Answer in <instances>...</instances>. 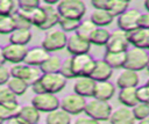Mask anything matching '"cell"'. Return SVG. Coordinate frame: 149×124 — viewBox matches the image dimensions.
Here are the masks:
<instances>
[{
    "label": "cell",
    "instance_id": "ac0fdd59",
    "mask_svg": "<svg viewBox=\"0 0 149 124\" xmlns=\"http://www.w3.org/2000/svg\"><path fill=\"white\" fill-rule=\"evenodd\" d=\"M127 37L129 44L134 48H140L144 50L149 49V30L137 28L130 32H127Z\"/></svg>",
    "mask_w": 149,
    "mask_h": 124
},
{
    "label": "cell",
    "instance_id": "f1b7e54d",
    "mask_svg": "<svg viewBox=\"0 0 149 124\" xmlns=\"http://www.w3.org/2000/svg\"><path fill=\"white\" fill-rule=\"evenodd\" d=\"M104 60L113 68H121L125 67L126 63V52H105Z\"/></svg>",
    "mask_w": 149,
    "mask_h": 124
},
{
    "label": "cell",
    "instance_id": "7a4b0ae2",
    "mask_svg": "<svg viewBox=\"0 0 149 124\" xmlns=\"http://www.w3.org/2000/svg\"><path fill=\"white\" fill-rule=\"evenodd\" d=\"M86 116L95 119V121H109V117L113 112L112 105L107 101H100L97 99H92L87 101L85 111Z\"/></svg>",
    "mask_w": 149,
    "mask_h": 124
},
{
    "label": "cell",
    "instance_id": "74e56055",
    "mask_svg": "<svg viewBox=\"0 0 149 124\" xmlns=\"http://www.w3.org/2000/svg\"><path fill=\"white\" fill-rule=\"evenodd\" d=\"M16 100V95L9 89V87L7 85L0 86V105L15 101Z\"/></svg>",
    "mask_w": 149,
    "mask_h": 124
},
{
    "label": "cell",
    "instance_id": "4316f807",
    "mask_svg": "<svg viewBox=\"0 0 149 124\" xmlns=\"http://www.w3.org/2000/svg\"><path fill=\"white\" fill-rule=\"evenodd\" d=\"M45 124H71V115L58 108L57 110L47 114Z\"/></svg>",
    "mask_w": 149,
    "mask_h": 124
},
{
    "label": "cell",
    "instance_id": "d590c367",
    "mask_svg": "<svg viewBox=\"0 0 149 124\" xmlns=\"http://www.w3.org/2000/svg\"><path fill=\"white\" fill-rule=\"evenodd\" d=\"M80 22H81V21H78V20L61 17L58 24L61 25V28H62V30H63L64 32H69V31H74V32H76V30L78 29Z\"/></svg>",
    "mask_w": 149,
    "mask_h": 124
},
{
    "label": "cell",
    "instance_id": "836d02e7",
    "mask_svg": "<svg viewBox=\"0 0 149 124\" xmlns=\"http://www.w3.org/2000/svg\"><path fill=\"white\" fill-rule=\"evenodd\" d=\"M7 86L9 87V89H10L16 96L23 95V94L27 92V89H28V85H27L23 80L17 79V78H14V76H12V78L8 80Z\"/></svg>",
    "mask_w": 149,
    "mask_h": 124
},
{
    "label": "cell",
    "instance_id": "11a10c76",
    "mask_svg": "<svg viewBox=\"0 0 149 124\" xmlns=\"http://www.w3.org/2000/svg\"><path fill=\"white\" fill-rule=\"evenodd\" d=\"M3 122H5V121H2V119L0 118V124H3Z\"/></svg>",
    "mask_w": 149,
    "mask_h": 124
},
{
    "label": "cell",
    "instance_id": "c3c4849f",
    "mask_svg": "<svg viewBox=\"0 0 149 124\" xmlns=\"http://www.w3.org/2000/svg\"><path fill=\"white\" fill-rule=\"evenodd\" d=\"M31 90H33V93H35V95L45 93V92H44V88H43V86H42V83H41L40 80H38L36 83H34V85L31 86Z\"/></svg>",
    "mask_w": 149,
    "mask_h": 124
},
{
    "label": "cell",
    "instance_id": "f6af8a7d",
    "mask_svg": "<svg viewBox=\"0 0 149 124\" xmlns=\"http://www.w3.org/2000/svg\"><path fill=\"white\" fill-rule=\"evenodd\" d=\"M139 28L149 30V13H141L139 19Z\"/></svg>",
    "mask_w": 149,
    "mask_h": 124
},
{
    "label": "cell",
    "instance_id": "9c48e42d",
    "mask_svg": "<svg viewBox=\"0 0 149 124\" xmlns=\"http://www.w3.org/2000/svg\"><path fill=\"white\" fill-rule=\"evenodd\" d=\"M129 41L127 32L121 29H116L111 32L109 39L106 44V51L108 52H127L129 50Z\"/></svg>",
    "mask_w": 149,
    "mask_h": 124
},
{
    "label": "cell",
    "instance_id": "484cf974",
    "mask_svg": "<svg viewBox=\"0 0 149 124\" xmlns=\"http://www.w3.org/2000/svg\"><path fill=\"white\" fill-rule=\"evenodd\" d=\"M20 109H21V105L19 104V102L16 100L5 103V104H1L0 105V118L6 122L12 118H15V117H17Z\"/></svg>",
    "mask_w": 149,
    "mask_h": 124
},
{
    "label": "cell",
    "instance_id": "f907efd6",
    "mask_svg": "<svg viewBox=\"0 0 149 124\" xmlns=\"http://www.w3.org/2000/svg\"><path fill=\"white\" fill-rule=\"evenodd\" d=\"M5 63H6V59L3 56V51H2V48H0V67L5 66Z\"/></svg>",
    "mask_w": 149,
    "mask_h": 124
},
{
    "label": "cell",
    "instance_id": "e0dca14e",
    "mask_svg": "<svg viewBox=\"0 0 149 124\" xmlns=\"http://www.w3.org/2000/svg\"><path fill=\"white\" fill-rule=\"evenodd\" d=\"M139 82H140V78L137 72L123 68V71H121L120 74L118 75L115 83L120 89H123V88L139 87Z\"/></svg>",
    "mask_w": 149,
    "mask_h": 124
},
{
    "label": "cell",
    "instance_id": "db71d44e",
    "mask_svg": "<svg viewBox=\"0 0 149 124\" xmlns=\"http://www.w3.org/2000/svg\"><path fill=\"white\" fill-rule=\"evenodd\" d=\"M147 71H148V73H149V63H148V65H147V68H146Z\"/></svg>",
    "mask_w": 149,
    "mask_h": 124
},
{
    "label": "cell",
    "instance_id": "5b68a950",
    "mask_svg": "<svg viewBox=\"0 0 149 124\" xmlns=\"http://www.w3.org/2000/svg\"><path fill=\"white\" fill-rule=\"evenodd\" d=\"M71 66H72V72L76 78L91 76L95 67V59H93L92 56H90L88 53L72 56Z\"/></svg>",
    "mask_w": 149,
    "mask_h": 124
},
{
    "label": "cell",
    "instance_id": "8fae6325",
    "mask_svg": "<svg viewBox=\"0 0 149 124\" xmlns=\"http://www.w3.org/2000/svg\"><path fill=\"white\" fill-rule=\"evenodd\" d=\"M141 12L135 8L127 9L123 14L118 17V28L125 32H130L139 28V19Z\"/></svg>",
    "mask_w": 149,
    "mask_h": 124
},
{
    "label": "cell",
    "instance_id": "d6986e66",
    "mask_svg": "<svg viewBox=\"0 0 149 124\" xmlns=\"http://www.w3.org/2000/svg\"><path fill=\"white\" fill-rule=\"evenodd\" d=\"M112 75H113V68L104 59H97L95 67L90 78H92L95 82H100V81H108Z\"/></svg>",
    "mask_w": 149,
    "mask_h": 124
},
{
    "label": "cell",
    "instance_id": "7c38bea8",
    "mask_svg": "<svg viewBox=\"0 0 149 124\" xmlns=\"http://www.w3.org/2000/svg\"><path fill=\"white\" fill-rule=\"evenodd\" d=\"M91 42L80 37L79 35H77L76 32L70 35L68 38V44H66V50L72 54V56H77V54H85L88 53L90 49H91Z\"/></svg>",
    "mask_w": 149,
    "mask_h": 124
},
{
    "label": "cell",
    "instance_id": "2e32d148",
    "mask_svg": "<svg viewBox=\"0 0 149 124\" xmlns=\"http://www.w3.org/2000/svg\"><path fill=\"white\" fill-rule=\"evenodd\" d=\"M135 121L132 108L125 105L114 109L109 117L111 124H135Z\"/></svg>",
    "mask_w": 149,
    "mask_h": 124
},
{
    "label": "cell",
    "instance_id": "9a60e30c",
    "mask_svg": "<svg viewBox=\"0 0 149 124\" xmlns=\"http://www.w3.org/2000/svg\"><path fill=\"white\" fill-rule=\"evenodd\" d=\"M49 58H50L49 52L47 50H44L42 46H40V48H31V49H28V52L26 54L23 64L29 65V66H35V67L38 66L40 67Z\"/></svg>",
    "mask_w": 149,
    "mask_h": 124
},
{
    "label": "cell",
    "instance_id": "6da1fadb",
    "mask_svg": "<svg viewBox=\"0 0 149 124\" xmlns=\"http://www.w3.org/2000/svg\"><path fill=\"white\" fill-rule=\"evenodd\" d=\"M61 17L81 21L86 13V5L81 0H62L56 6Z\"/></svg>",
    "mask_w": 149,
    "mask_h": 124
},
{
    "label": "cell",
    "instance_id": "f35d334b",
    "mask_svg": "<svg viewBox=\"0 0 149 124\" xmlns=\"http://www.w3.org/2000/svg\"><path fill=\"white\" fill-rule=\"evenodd\" d=\"M15 2L13 0H0V16L13 15L15 12Z\"/></svg>",
    "mask_w": 149,
    "mask_h": 124
},
{
    "label": "cell",
    "instance_id": "7dc6e473",
    "mask_svg": "<svg viewBox=\"0 0 149 124\" xmlns=\"http://www.w3.org/2000/svg\"><path fill=\"white\" fill-rule=\"evenodd\" d=\"M108 1L109 0H92L91 1V5L93 6L94 9H104V10H107Z\"/></svg>",
    "mask_w": 149,
    "mask_h": 124
},
{
    "label": "cell",
    "instance_id": "d4e9b609",
    "mask_svg": "<svg viewBox=\"0 0 149 124\" xmlns=\"http://www.w3.org/2000/svg\"><path fill=\"white\" fill-rule=\"evenodd\" d=\"M90 20L98 27V28H104L108 24H111L114 20V16L108 12L104 9H94L91 14Z\"/></svg>",
    "mask_w": 149,
    "mask_h": 124
},
{
    "label": "cell",
    "instance_id": "1f68e13d",
    "mask_svg": "<svg viewBox=\"0 0 149 124\" xmlns=\"http://www.w3.org/2000/svg\"><path fill=\"white\" fill-rule=\"evenodd\" d=\"M129 2L125 0H109L108 1V7L107 10L115 17H119L121 14H123L128 8Z\"/></svg>",
    "mask_w": 149,
    "mask_h": 124
},
{
    "label": "cell",
    "instance_id": "3957f363",
    "mask_svg": "<svg viewBox=\"0 0 149 124\" xmlns=\"http://www.w3.org/2000/svg\"><path fill=\"white\" fill-rule=\"evenodd\" d=\"M148 63H149V53H147L144 49L133 46L126 52V63L123 68L139 72L147 68Z\"/></svg>",
    "mask_w": 149,
    "mask_h": 124
},
{
    "label": "cell",
    "instance_id": "ba28073f",
    "mask_svg": "<svg viewBox=\"0 0 149 124\" xmlns=\"http://www.w3.org/2000/svg\"><path fill=\"white\" fill-rule=\"evenodd\" d=\"M86 103H87V101L85 100V97L79 96L73 93V94H69V95L64 96L61 100L59 108L70 115H79L85 111Z\"/></svg>",
    "mask_w": 149,
    "mask_h": 124
},
{
    "label": "cell",
    "instance_id": "7bdbcfd3",
    "mask_svg": "<svg viewBox=\"0 0 149 124\" xmlns=\"http://www.w3.org/2000/svg\"><path fill=\"white\" fill-rule=\"evenodd\" d=\"M13 19H14V22H15V28L16 29H30L31 24L22 16L20 15L19 13H14L13 14Z\"/></svg>",
    "mask_w": 149,
    "mask_h": 124
},
{
    "label": "cell",
    "instance_id": "ffe728a7",
    "mask_svg": "<svg viewBox=\"0 0 149 124\" xmlns=\"http://www.w3.org/2000/svg\"><path fill=\"white\" fill-rule=\"evenodd\" d=\"M115 94V86L109 81H100L95 83L93 99L100 101H109Z\"/></svg>",
    "mask_w": 149,
    "mask_h": 124
},
{
    "label": "cell",
    "instance_id": "e575fe53",
    "mask_svg": "<svg viewBox=\"0 0 149 124\" xmlns=\"http://www.w3.org/2000/svg\"><path fill=\"white\" fill-rule=\"evenodd\" d=\"M15 22L13 15H5L0 16V34L2 35H10L15 30Z\"/></svg>",
    "mask_w": 149,
    "mask_h": 124
},
{
    "label": "cell",
    "instance_id": "4dcf8cb0",
    "mask_svg": "<svg viewBox=\"0 0 149 124\" xmlns=\"http://www.w3.org/2000/svg\"><path fill=\"white\" fill-rule=\"evenodd\" d=\"M109 36H111V32L106 28H97L93 31V34L91 35L90 42H91V44H94V45H105L106 46V44L109 39Z\"/></svg>",
    "mask_w": 149,
    "mask_h": 124
},
{
    "label": "cell",
    "instance_id": "816d5d0a",
    "mask_svg": "<svg viewBox=\"0 0 149 124\" xmlns=\"http://www.w3.org/2000/svg\"><path fill=\"white\" fill-rule=\"evenodd\" d=\"M137 124H149V116H148L147 118L142 119V121H139V123H137Z\"/></svg>",
    "mask_w": 149,
    "mask_h": 124
},
{
    "label": "cell",
    "instance_id": "cb8c5ba5",
    "mask_svg": "<svg viewBox=\"0 0 149 124\" xmlns=\"http://www.w3.org/2000/svg\"><path fill=\"white\" fill-rule=\"evenodd\" d=\"M136 88H137V87L120 89V92H119V94H118V100H119V102H120L122 105L128 107V108L135 107V105L139 103Z\"/></svg>",
    "mask_w": 149,
    "mask_h": 124
},
{
    "label": "cell",
    "instance_id": "7402d4cb",
    "mask_svg": "<svg viewBox=\"0 0 149 124\" xmlns=\"http://www.w3.org/2000/svg\"><path fill=\"white\" fill-rule=\"evenodd\" d=\"M41 7L43 8L44 14H45V21H44L43 25L40 29L41 30H49V29L54 28L56 24H58L61 16H59V14L57 12V8L55 6L48 5L45 2L43 5H41Z\"/></svg>",
    "mask_w": 149,
    "mask_h": 124
},
{
    "label": "cell",
    "instance_id": "bcb514c9",
    "mask_svg": "<svg viewBox=\"0 0 149 124\" xmlns=\"http://www.w3.org/2000/svg\"><path fill=\"white\" fill-rule=\"evenodd\" d=\"M73 124H100V122L95 121L88 116H80L74 121Z\"/></svg>",
    "mask_w": 149,
    "mask_h": 124
},
{
    "label": "cell",
    "instance_id": "8992f818",
    "mask_svg": "<svg viewBox=\"0 0 149 124\" xmlns=\"http://www.w3.org/2000/svg\"><path fill=\"white\" fill-rule=\"evenodd\" d=\"M68 38L69 36L63 30H50L42 39V48L48 52L59 51L66 48Z\"/></svg>",
    "mask_w": 149,
    "mask_h": 124
},
{
    "label": "cell",
    "instance_id": "603a6c76",
    "mask_svg": "<svg viewBox=\"0 0 149 124\" xmlns=\"http://www.w3.org/2000/svg\"><path fill=\"white\" fill-rule=\"evenodd\" d=\"M17 118L23 124H38L40 121V111L33 105H22Z\"/></svg>",
    "mask_w": 149,
    "mask_h": 124
},
{
    "label": "cell",
    "instance_id": "d6a6232c",
    "mask_svg": "<svg viewBox=\"0 0 149 124\" xmlns=\"http://www.w3.org/2000/svg\"><path fill=\"white\" fill-rule=\"evenodd\" d=\"M97 28H98V27H97L91 20H84V21L80 22L78 29L76 30V34L79 35L80 37H83V38L90 41L91 35L93 34V31H94Z\"/></svg>",
    "mask_w": 149,
    "mask_h": 124
},
{
    "label": "cell",
    "instance_id": "52a82bcc",
    "mask_svg": "<svg viewBox=\"0 0 149 124\" xmlns=\"http://www.w3.org/2000/svg\"><path fill=\"white\" fill-rule=\"evenodd\" d=\"M31 104L40 111V112H51L54 110H57L61 107V101L56 96V94L50 93H43L34 95L31 99Z\"/></svg>",
    "mask_w": 149,
    "mask_h": 124
},
{
    "label": "cell",
    "instance_id": "4fadbf2b",
    "mask_svg": "<svg viewBox=\"0 0 149 124\" xmlns=\"http://www.w3.org/2000/svg\"><path fill=\"white\" fill-rule=\"evenodd\" d=\"M2 51H3V56H5L6 61H9V63L17 65V64L24 61L28 49H27V46H23V45L8 43L7 45L2 46Z\"/></svg>",
    "mask_w": 149,
    "mask_h": 124
},
{
    "label": "cell",
    "instance_id": "ee69618b",
    "mask_svg": "<svg viewBox=\"0 0 149 124\" xmlns=\"http://www.w3.org/2000/svg\"><path fill=\"white\" fill-rule=\"evenodd\" d=\"M10 78H12L10 70H8L6 66H1L0 67V86L7 85V82Z\"/></svg>",
    "mask_w": 149,
    "mask_h": 124
},
{
    "label": "cell",
    "instance_id": "277c9868",
    "mask_svg": "<svg viewBox=\"0 0 149 124\" xmlns=\"http://www.w3.org/2000/svg\"><path fill=\"white\" fill-rule=\"evenodd\" d=\"M10 74L14 78L21 79L23 80L28 86H33L34 83H36L43 75L42 71L40 70V67H35V66H29L26 64H17L14 65L10 68Z\"/></svg>",
    "mask_w": 149,
    "mask_h": 124
},
{
    "label": "cell",
    "instance_id": "30bf717a",
    "mask_svg": "<svg viewBox=\"0 0 149 124\" xmlns=\"http://www.w3.org/2000/svg\"><path fill=\"white\" fill-rule=\"evenodd\" d=\"M66 78L63 76L61 73H47L43 74L40 79L44 92L50 94H56L63 90V88L66 86Z\"/></svg>",
    "mask_w": 149,
    "mask_h": 124
},
{
    "label": "cell",
    "instance_id": "5bb4252c",
    "mask_svg": "<svg viewBox=\"0 0 149 124\" xmlns=\"http://www.w3.org/2000/svg\"><path fill=\"white\" fill-rule=\"evenodd\" d=\"M95 81L90 76H79L73 83V93L83 97H93Z\"/></svg>",
    "mask_w": 149,
    "mask_h": 124
},
{
    "label": "cell",
    "instance_id": "9f6ffc18",
    "mask_svg": "<svg viewBox=\"0 0 149 124\" xmlns=\"http://www.w3.org/2000/svg\"><path fill=\"white\" fill-rule=\"evenodd\" d=\"M146 85H148V86H149V79L147 80V82H146Z\"/></svg>",
    "mask_w": 149,
    "mask_h": 124
},
{
    "label": "cell",
    "instance_id": "44dd1931",
    "mask_svg": "<svg viewBox=\"0 0 149 124\" xmlns=\"http://www.w3.org/2000/svg\"><path fill=\"white\" fill-rule=\"evenodd\" d=\"M16 13H19L20 15H22L31 25H35L37 27L38 29L43 25L44 21H45V14H44V10L42 7H38V8H35L30 12H26V10H22V9H17Z\"/></svg>",
    "mask_w": 149,
    "mask_h": 124
},
{
    "label": "cell",
    "instance_id": "f546056e",
    "mask_svg": "<svg viewBox=\"0 0 149 124\" xmlns=\"http://www.w3.org/2000/svg\"><path fill=\"white\" fill-rule=\"evenodd\" d=\"M62 60L57 56H50V58L40 66V70L42 71L43 74L47 73H59L61 67H62Z\"/></svg>",
    "mask_w": 149,
    "mask_h": 124
},
{
    "label": "cell",
    "instance_id": "8d00e7d4",
    "mask_svg": "<svg viewBox=\"0 0 149 124\" xmlns=\"http://www.w3.org/2000/svg\"><path fill=\"white\" fill-rule=\"evenodd\" d=\"M132 110H133V114L136 121H142L149 116V104L139 102L135 107L132 108Z\"/></svg>",
    "mask_w": 149,
    "mask_h": 124
},
{
    "label": "cell",
    "instance_id": "681fc988",
    "mask_svg": "<svg viewBox=\"0 0 149 124\" xmlns=\"http://www.w3.org/2000/svg\"><path fill=\"white\" fill-rule=\"evenodd\" d=\"M6 124H23L17 117H15V118H12V119H9V121H7L6 122Z\"/></svg>",
    "mask_w": 149,
    "mask_h": 124
},
{
    "label": "cell",
    "instance_id": "60d3db41",
    "mask_svg": "<svg viewBox=\"0 0 149 124\" xmlns=\"http://www.w3.org/2000/svg\"><path fill=\"white\" fill-rule=\"evenodd\" d=\"M136 93H137V100L141 103H146L149 104V86L148 85H142L139 86L136 88Z\"/></svg>",
    "mask_w": 149,
    "mask_h": 124
},
{
    "label": "cell",
    "instance_id": "b9f144b4",
    "mask_svg": "<svg viewBox=\"0 0 149 124\" xmlns=\"http://www.w3.org/2000/svg\"><path fill=\"white\" fill-rule=\"evenodd\" d=\"M59 73H61L63 76H65L66 79H72V78H76V76H74V74H73V72H72V66H71V57H70V58H68V59H65V60H63V63H62V67H61Z\"/></svg>",
    "mask_w": 149,
    "mask_h": 124
},
{
    "label": "cell",
    "instance_id": "ab89813d",
    "mask_svg": "<svg viewBox=\"0 0 149 124\" xmlns=\"http://www.w3.org/2000/svg\"><path fill=\"white\" fill-rule=\"evenodd\" d=\"M17 7H19V9L30 12L35 8L41 7V2L38 0H19L17 1Z\"/></svg>",
    "mask_w": 149,
    "mask_h": 124
},
{
    "label": "cell",
    "instance_id": "f5cc1de1",
    "mask_svg": "<svg viewBox=\"0 0 149 124\" xmlns=\"http://www.w3.org/2000/svg\"><path fill=\"white\" fill-rule=\"evenodd\" d=\"M144 8H146L147 12L149 13V0H146V1H144Z\"/></svg>",
    "mask_w": 149,
    "mask_h": 124
},
{
    "label": "cell",
    "instance_id": "83f0119b",
    "mask_svg": "<svg viewBox=\"0 0 149 124\" xmlns=\"http://www.w3.org/2000/svg\"><path fill=\"white\" fill-rule=\"evenodd\" d=\"M31 37L33 35L30 29H15L9 35V43L26 46L31 41Z\"/></svg>",
    "mask_w": 149,
    "mask_h": 124
}]
</instances>
